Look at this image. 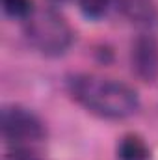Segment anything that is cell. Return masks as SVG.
Wrapping results in <instances>:
<instances>
[{"instance_id":"cell-1","label":"cell","mask_w":158,"mask_h":160,"mask_svg":"<svg viewBox=\"0 0 158 160\" xmlns=\"http://www.w3.org/2000/svg\"><path fill=\"white\" fill-rule=\"evenodd\" d=\"M67 89L80 106L102 119H126L140 108L136 89L116 78L80 73L69 77Z\"/></svg>"},{"instance_id":"cell-2","label":"cell","mask_w":158,"mask_h":160,"mask_svg":"<svg viewBox=\"0 0 158 160\" xmlns=\"http://www.w3.org/2000/svg\"><path fill=\"white\" fill-rule=\"evenodd\" d=\"M0 128L9 149L6 160H41L47 128L32 110L17 104L4 106Z\"/></svg>"},{"instance_id":"cell-3","label":"cell","mask_w":158,"mask_h":160,"mask_svg":"<svg viewBox=\"0 0 158 160\" xmlns=\"http://www.w3.org/2000/svg\"><path fill=\"white\" fill-rule=\"evenodd\" d=\"M24 36L37 52L50 58L65 54L75 39L73 28L65 17L50 8L34 9L24 21Z\"/></svg>"},{"instance_id":"cell-4","label":"cell","mask_w":158,"mask_h":160,"mask_svg":"<svg viewBox=\"0 0 158 160\" xmlns=\"http://www.w3.org/2000/svg\"><path fill=\"white\" fill-rule=\"evenodd\" d=\"M132 73L143 82L158 80V41L151 34H140L130 45Z\"/></svg>"},{"instance_id":"cell-5","label":"cell","mask_w":158,"mask_h":160,"mask_svg":"<svg viewBox=\"0 0 158 160\" xmlns=\"http://www.w3.org/2000/svg\"><path fill=\"white\" fill-rule=\"evenodd\" d=\"M121 13L134 24H151L156 17V8L153 0H117Z\"/></svg>"},{"instance_id":"cell-6","label":"cell","mask_w":158,"mask_h":160,"mask_svg":"<svg viewBox=\"0 0 158 160\" xmlns=\"http://www.w3.org/2000/svg\"><path fill=\"white\" fill-rule=\"evenodd\" d=\"M117 160H149V149L140 136H125L117 145Z\"/></svg>"},{"instance_id":"cell-7","label":"cell","mask_w":158,"mask_h":160,"mask_svg":"<svg viewBox=\"0 0 158 160\" xmlns=\"http://www.w3.org/2000/svg\"><path fill=\"white\" fill-rule=\"evenodd\" d=\"M2 8L9 17L22 19V21H26L34 13L32 0H2Z\"/></svg>"},{"instance_id":"cell-8","label":"cell","mask_w":158,"mask_h":160,"mask_svg":"<svg viewBox=\"0 0 158 160\" xmlns=\"http://www.w3.org/2000/svg\"><path fill=\"white\" fill-rule=\"evenodd\" d=\"M110 2L112 0H78V6L87 19H101L108 11Z\"/></svg>"},{"instance_id":"cell-9","label":"cell","mask_w":158,"mask_h":160,"mask_svg":"<svg viewBox=\"0 0 158 160\" xmlns=\"http://www.w3.org/2000/svg\"><path fill=\"white\" fill-rule=\"evenodd\" d=\"M50 2H56V4H62V2H65V0H50Z\"/></svg>"}]
</instances>
